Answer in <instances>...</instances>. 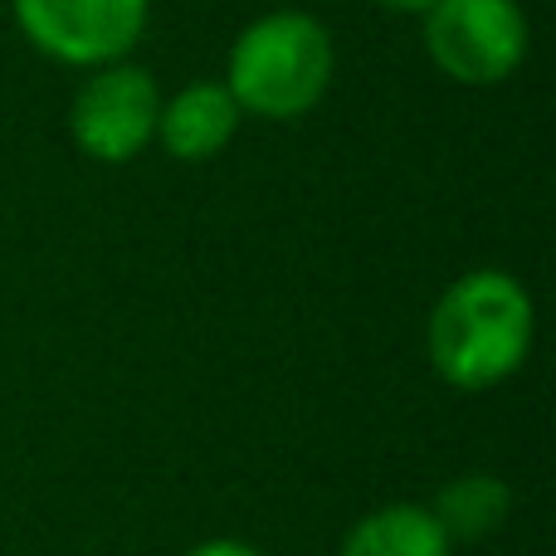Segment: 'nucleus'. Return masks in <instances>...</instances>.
<instances>
[{
  "mask_svg": "<svg viewBox=\"0 0 556 556\" xmlns=\"http://www.w3.org/2000/svg\"><path fill=\"white\" fill-rule=\"evenodd\" d=\"M186 556H264V552L250 547V542H240V538H211V542H195Z\"/></svg>",
  "mask_w": 556,
  "mask_h": 556,
  "instance_id": "obj_9",
  "label": "nucleus"
},
{
  "mask_svg": "<svg viewBox=\"0 0 556 556\" xmlns=\"http://www.w3.org/2000/svg\"><path fill=\"white\" fill-rule=\"evenodd\" d=\"M156 117H162L156 78L123 59V64H103L84 78L74 108H68V132L84 156L123 166L152 147Z\"/></svg>",
  "mask_w": 556,
  "mask_h": 556,
  "instance_id": "obj_5",
  "label": "nucleus"
},
{
  "mask_svg": "<svg viewBox=\"0 0 556 556\" xmlns=\"http://www.w3.org/2000/svg\"><path fill=\"white\" fill-rule=\"evenodd\" d=\"M10 10L39 54L74 68L123 64L152 20V0H10Z\"/></svg>",
  "mask_w": 556,
  "mask_h": 556,
  "instance_id": "obj_4",
  "label": "nucleus"
},
{
  "mask_svg": "<svg viewBox=\"0 0 556 556\" xmlns=\"http://www.w3.org/2000/svg\"><path fill=\"white\" fill-rule=\"evenodd\" d=\"M425 54L454 84H503L528 59V15L518 0H434L425 10Z\"/></svg>",
  "mask_w": 556,
  "mask_h": 556,
  "instance_id": "obj_3",
  "label": "nucleus"
},
{
  "mask_svg": "<svg viewBox=\"0 0 556 556\" xmlns=\"http://www.w3.org/2000/svg\"><path fill=\"white\" fill-rule=\"evenodd\" d=\"M454 542L434 522L430 503H386L346 528L337 556H450Z\"/></svg>",
  "mask_w": 556,
  "mask_h": 556,
  "instance_id": "obj_7",
  "label": "nucleus"
},
{
  "mask_svg": "<svg viewBox=\"0 0 556 556\" xmlns=\"http://www.w3.org/2000/svg\"><path fill=\"white\" fill-rule=\"evenodd\" d=\"M381 10H395V15H425L434 0H376Z\"/></svg>",
  "mask_w": 556,
  "mask_h": 556,
  "instance_id": "obj_10",
  "label": "nucleus"
},
{
  "mask_svg": "<svg viewBox=\"0 0 556 556\" xmlns=\"http://www.w3.org/2000/svg\"><path fill=\"white\" fill-rule=\"evenodd\" d=\"M240 117V103L230 98L225 84H186L181 93L162 103L156 137L176 162H211L235 142Z\"/></svg>",
  "mask_w": 556,
  "mask_h": 556,
  "instance_id": "obj_6",
  "label": "nucleus"
},
{
  "mask_svg": "<svg viewBox=\"0 0 556 556\" xmlns=\"http://www.w3.org/2000/svg\"><path fill=\"white\" fill-rule=\"evenodd\" d=\"M430 513L450 542H483L508 522L513 489L498 479V473H459V479H450L440 489V498L430 503Z\"/></svg>",
  "mask_w": 556,
  "mask_h": 556,
  "instance_id": "obj_8",
  "label": "nucleus"
},
{
  "mask_svg": "<svg viewBox=\"0 0 556 556\" xmlns=\"http://www.w3.org/2000/svg\"><path fill=\"white\" fill-rule=\"evenodd\" d=\"M538 332L532 293L503 269H473L440 293L425 327V352L454 391H493L522 371Z\"/></svg>",
  "mask_w": 556,
  "mask_h": 556,
  "instance_id": "obj_1",
  "label": "nucleus"
},
{
  "mask_svg": "<svg viewBox=\"0 0 556 556\" xmlns=\"http://www.w3.org/2000/svg\"><path fill=\"white\" fill-rule=\"evenodd\" d=\"M332 68L337 49L323 20L307 10H274L244 25V35L235 39L225 88L240 113H254L264 123H293L323 103Z\"/></svg>",
  "mask_w": 556,
  "mask_h": 556,
  "instance_id": "obj_2",
  "label": "nucleus"
}]
</instances>
